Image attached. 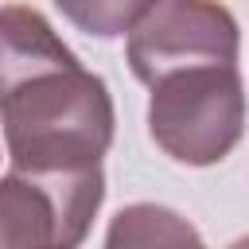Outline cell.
<instances>
[{"mask_svg": "<svg viewBox=\"0 0 249 249\" xmlns=\"http://www.w3.org/2000/svg\"><path fill=\"white\" fill-rule=\"evenodd\" d=\"M113 124L109 86L70 47H58L0 86V132L19 171L66 175L101 167Z\"/></svg>", "mask_w": 249, "mask_h": 249, "instance_id": "cell-1", "label": "cell"}, {"mask_svg": "<svg viewBox=\"0 0 249 249\" xmlns=\"http://www.w3.org/2000/svg\"><path fill=\"white\" fill-rule=\"evenodd\" d=\"M148 89V136L175 163L210 167L237 148L245 132V86L237 62L171 70Z\"/></svg>", "mask_w": 249, "mask_h": 249, "instance_id": "cell-2", "label": "cell"}, {"mask_svg": "<svg viewBox=\"0 0 249 249\" xmlns=\"http://www.w3.org/2000/svg\"><path fill=\"white\" fill-rule=\"evenodd\" d=\"M101 167L66 175H35L16 167L0 179V249L78 245L101 210Z\"/></svg>", "mask_w": 249, "mask_h": 249, "instance_id": "cell-3", "label": "cell"}, {"mask_svg": "<svg viewBox=\"0 0 249 249\" xmlns=\"http://www.w3.org/2000/svg\"><path fill=\"white\" fill-rule=\"evenodd\" d=\"M241 35L237 19L218 0H160L124 43L128 70L136 82L152 86L171 70L237 62Z\"/></svg>", "mask_w": 249, "mask_h": 249, "instance_id": "cell-4", "label": "cell"}, {"mask_svg": "<svg viewBox=\"0 0 249 249\" xmlns=\"http://www.w3.org/2000/svg\"><path fill=\"white\" fill-rule=\"evenodd\" d=\"M105 241L109 245H187V241H202V237L175 210L136 202V206H128L113 218Z\"/></svg>", "mask_w": 249, "mask_h": 249, "instance_id": "cell-5", "label": "cell"}, {"mask_svg": "<svg viewBox=\"0 0 249 249\" xmlns=\"http://www.w3.org/2000/svg\"><path fill=\"white\" fill-rule=\"evenodd\" d=\"M160 0H54V8L93 39H121L128 35Z\"/></svg>", "mask_w": 249, "mask_h": 249, "instance_id": "cell-6", "label": "cell"}]
</instances>
